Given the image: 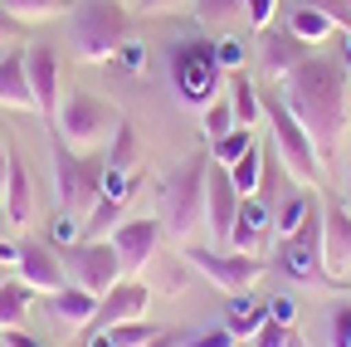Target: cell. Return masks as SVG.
I'll use <instances>...</instances> for the list:
<instances>
[{
  "label": "cell",
  "mask_w": 351,
  "mask_h": 347,
  "mask_svg": "<svg viewBox=\"0 0 351 347\" xmlns=\"http://www.w3.org/2000/svg\"><path fill=\"white\" fill-rule=\"evenodd\" d=\"M346 89H351V78H346L341 59L317 54V49L278 78V98L307 127V137L317 142L322 157H332L346 137Z\"/></svg>",
  "instance_id": "6da1fadb"
},
{
  "label": "cell",
  "mask_w": 351,
  "mask_h": 347,
  "mask_svg": "<svg viewBox=\"0 0 351 347\" xmlns=\"http://www.w3.org/2000/svg\"><path fill=\"white\" fill-rule=\"evenodd\" d=\"M69 39L83 64H108L132 39V15L122 0H78L69 5Z\"/></svg>",
  "instance_id": "7a4b0ae2"
},
{
  "label": "cell",
  "mask_w": 351,
  "mask_h": 347,
  "mask_svg": "<svg viewBox=\"0 0 351 347\" xmlns=\"http://www.w3.org/2000/svg\"><path fill=\"white\" fill-rule=\"evenodd\" d=\"M205 171H210V152H191L186 161L171 166L161 186V225L181 245H191V235L205 225Z\"/></svg>",
  "instance_id": "3957f363"
},
{
  "label": "cell",
  "mask_w": 351,
  "mask_h": 347,
  "mask_svg": "<svg viewBox=\"0 0 351 347\" xmlns=\"http://www.w3.org/2000/svg\"><path fill=\"white\" fill-rule=\"evenodd\" d=\"M49 166H54V201H59V210L88 221V210H93L98 196H103V157L98 152H78V147H69L54 133Z\"/></svg>",
  "instance_id": "277c9868"
},
{
  "label": "cell",
  "mask_w": 351,
  "mask_h": 347,
  "mask_svg": "<svg viewBox=\"0 0 351 347\" xmlns=\"http://www.w3.org/2000/svg\"><path fill=\"white\" fill-rule=\"evenodd\" d=\"M219 83H225V69L215 59V39H181L171 45V89L186 108H210L219 98Z\"/></svg>",
  "instance_id": "5b68a950"
},
{
  "label": "cell",
  "mask_w": 351,
  "mask_h": 347,
  "mask_svg": "<svg viewBox=\"0 0 351 347\" xmlns=\"http://www.w3.org/2000/svg\"><path fill=\"white\" fill-rule=\"evenodd\" d=\"M263 122H269V137H274V152L283 157L288 177L298 186H317L322 181V152L317 142L307 137V127L288 113V103L278 93H263Z\"/></svg>",
  "instance_id": "8992f818"
},
{
  "label": "cell",
  "mask_w": 351,
  "mask_h": 347,
  "mask_svg": "<svg viewBox=\"0 0 351 347\" xmlns=\"http://www.w3.org/2000/svg\"><path fill=\"white\" fill-rule=\"evenodd\" d=\"M117 122H122V113L108 103V98H98V93H88V89H73L64 103H59V117H54V133L69 142V147H78V152H93V147H103V142H112V133H117Z\"/></svg>",
  "instance_id": "52a82bcc"
},
{
  "label": "cell",
  "mask_w": 351,
  "mask_h": 347,
  "mask_svg": "<svg viewBox=\"0 0 351 347\" xmlns=\"http://www.w3.org/2000/svg\"><path fill=\"white\" fill-rule=\"evenodd\" d=\"M186 254V265L200 274V279H210L225 298H234V293H244L263 269H269V259L263 254H244V249H205V245H186L181 249Z\"/></svg>",
  "instance_id": "ba28073f"
},
{
  "label": "cell",
  "mask_w": 351,
  "mask_h": 347,
  "mask_svg": "<svg viewBox=\"0 0 351 347\" xmlns=\"http://www.w3.org/2000/svg\"><path fill=\"white\" fill-rule=\"evenodd\" d=\"M269 269L288 274L293 284H317V279H327V269H322V205L307 210V221H302L288 240H274Z\"/></svg>",
  "instance_id": "9c48e42d"
},
{
  "label": "cell",
  "mask_w": 351,
  "mask_h": 347,
  "mask_svg": "<svg viewBox=\"0 0 351 347\" xmlns=\"http://www.w3.org/2000/svg\"><path fill=\"white\" fill-rule=\"evenodd\" d=\"M59 259H64L69 284H78V289H88V293H98V298L122 279V259H117L112 240H73V245L59 249Z\"/></svg>",
  "instance_id": "30bf717a"
},
{
  "label": "cell",
  "mask_w": 351,
  "mask_h": 347,
  "mask_svg": "<svg viewBox=\"0 0 351 347\" xmlns=\"http://www.w3.org/2000/svg\"><path fill=\"white\" fill-rule=\"evenodd\" d=\"M161 235H166V225H161V221H152V215H132V221H122V225L108 235V240H112V249H117V259H122V274L147 269L152 259H156Z\"/></svg>",
  "instance_id": "8fae6325"
},
{
  "label": "cell",
  "mask_w": 351,
  "mask_h": 347,
  "mask_svg": "<svg viewBox=\"0 0 351 347\" xmlns=\"http://www.w3.org/2000/svg\"><path fill=\"white\" fill-rule=\"evenodd\" d=\"M152 309V289L137 279V274H122L103 298H98V313H93V328H117V323H137L147 318Z\"/></svg>",
  "instance_id": "7c38bea8"
},
{
  "label": "cell",
  "mask_w": 351,
  "mask_h": 347,
  "mask_svg": "<svg viewBox=\"0 0 351 347\" xmlns=\"http://www.w3.org/2000/svg\"><path fill=\"white\" fill-rule=\"evenodd\" d=\"M239 201H244V196H239L234 181H230V166L210 161V171H205V225L215 230V245H230Z\"/></svg>",
  "instance_id": "4fadbf2b"
},
{
  "label": "cell",
  "mask_w": 351,
  "mask_h": 347,
  "mask_svg": "<svg viewBox=\"0 0 351 347\" xmlns=\"http://www.w3.org/2000/svg\"><path fill=\"white\" fill-rule=\"evenodd\" d=\"M322 269H327V279L351 274V210L341 201L322 205Z\"/></svg>",
  "instance_id": "5bb4252c"
},
{
  "label": "cell",
  "mask_w": 351,
  "mask_h": 347,
  "mask_svg": "<svg viewBox=\"0 0 351 347\" xmlns=\"http://www.w3.org/2000/svg\"><path fill=\"white\" fill-rule=\"evenodd\" d=\"M15 274L34 289V293H59L69 284L64 274V259L54 254V245H44V240H20V265Z\"/></svg>",
  "instance_id": "9a60e30c"
},
{
  "label": "cell",
  "mask_w": 351,
  "mask_h": 347,
  "mask_svg": "<svg viewBox=\"0 0 351 347\" xmlns=\"http://www.w3.org/2000/svg\"><path fill=\"white\" fill-rule=\"evenodd\" d=\"M25 69H29V89H34V113L59 117V49L54 45H29L25 49Z\"/></svg>",
  "instance_id": "2e32d148"
},
{
  "label": "cell",
  "mask_w": 351,
  "mask_h": 347,
  "mask_svg": "<svg viewBox=\"0 0 351 347\" xmlns=\"http://www.w3.org/2000/svg\"><path fill=\"white\" fill-rule=\"evenodd\" d=\"M307 54H313V49H307L302 39H293L288 25H263V30H258V69L269 74V78H283V74L298 69Z\"/></svg>",
  "instance_id": "e0dca14e"
},
{
  "label": "cell",
  "mask_w": 351,
  "mask_h": 347,
  "mask_svg": "<svg viewBox=\"0 0 351 347\" xmlns=\"http://www.w3.org/2000/svg\"><path fill=\"white\" fill-rule=\"evenodd\" d=\"M269 235H274V205H263L258 196H244L239 201V215H234V230H230V249L263 254Z\"/></svg>",
  "instance_id": "ac0fdd59"
},
{
  "label": "cell",
  "mask_w": 351,
  "mask_h": 347,
  "mask_svg": "<svg viewBox=\"0 0 351 347\" xmlns=\"http://www.w3.org/2000/svg\"><path fill=\"white\" fill-rule=\"evenodd\" d=\"M0 108H15V113H34V89H29L25 49H10L5 59H0Z\"/></svg>",
  "instance_id": "d6986e66"
},
{
  "label": "cell",
  "mask_w": 351,
  "mask_h": 347,
  "mask_svg": "<svg viewBox=\"0 0 351 347\" xmlns=\"http://www.w3.org/2000/svg\"><path fill=\"white\" fill-rule=\"evenodd\" d=\"M44 303H49V313H54L59 323H73V328L93 323V313H98V293H88V289H78V284H64L59 293H44Z\"/></svg>",
  "instance_id": "ffe728a7"
},
{
  "label": "cell",
  "mask_w": 351,
  "mask_h": 347,
  "mask_svg": "<svg viewBox=\"0 0 351 347\" xmlns=\"http://www.w3.org/2000/svg\"><path fill=\"white\" fill-rule=\"evenodd\" d=\"M0 205H5L10 215V225H29L34 221V191H29V171L20 157H10V177H5V196H0Z\"/></svg>",
  "instance_id": "44dd1931"
},
{
  "label": "cell",
  "mask_w": 351,
  "mask_h": 347,
  "mask_svg": "<svg viewBox=\"0 0 351 347\" xmlns=\"http://www.w3.org/2000/svg\"><path fill=\"white\" fill-rule=\"evenodd\" d=\"M288 34L293 39H302V45L307 49H317L322 45V39H332L337 34V20L332 15H322V10H313V5H288Z\"/></svg>",
  "instance_id": "7402d4cb"
},
{
  "label": "cell",
  "mask_w": 351,
  "mask_h": 347,
  "mask_svg": "<svg viewBox=\"0 0 351 347\" xmlns=\"http://www.w3.org/2000/svg\"><path fill=\"white\" fill-rule=\"evenodd\" d=\"M230 108H234V122L239 127H258L263 122V93L254 89V78L244 69L230 74Z\"/></svg>",
  "instance_id": "603a6c76"
},
{
  "label": "cell",
  "mask_w": 351,
  "mask_h": 347,
  "mask_svg": "<svg viewBox=\"0 0 351 347\" xmlns=\"http://www.w3.org/2000/svg\"><path fill=\"white\" fill-rule=\"evenodd\" d=\"M29 303H34V289H29L20 274L0 284V333H15V328H25Z\"/></svg>",
  "instance_id": "cb8c5ba5"
},
{
  "label": "cell",
  "mask_w": 351,
  "mask_h": 347,
  "mask_svg": "<svg viewBox=\"0 0 351 347\" xmlns=\"http://www.w3.org/2000/svg\"><path fill=\"white\" fill-rule=\"evenodd\" d=\"M269 323V309H263V303H254L249 293H234L230 298V318H225V328L239 337V342H254V333Z\"/></svg>",
  "instance_id": "d4e9b609"
},
{
  "label": "cell",
  "mask_w": 351,
  "mask_h": 347,
  "mask_svg": "<svg viewBox=\"0 0 351 347\" xmlns=\"http://www.w3.org/2000/svg\"><path fill=\"white\" fill-rule=\"evenodd\" d=\"M191 10L205 30H230L244 25V0H191Z\"/></svg>",
  "instance_id": "484cf974"
},
{
  "label": "cell",
  "mask_w": 351,
  "mask_h": 347,
  "mask_svg": "<svg viewBox=\"0 0 351 347\" xmlns=\"http://www.w3.org/2000/svg\"><path fill=\"white\" fill-rule=\"evenodd\" d=\"M258 177H263V142H254L239 161H230V181L239 196H254L258 191Z\"/></svg>",
  "instance_id": "4316f807"
},
{
  "label": "cell",
  "mask_w": 351,
  "mask_h": 347,
  "mask_svg": "<svg viewBox=\"0 0 351 347\" xmlns=\"http://www.w3.org/2000/svg\"><path fill=\"white\" fill-rule=\"evenodd\" d=\"M122 201H108V196H98V205L88 210V221H83V230H88V240H108L117 225H122Z\"/></svg>",
  "instance_id": "83f0119b"
},
{
  "label": "cell",
  "mask_w": 351,
  "mask_h": 347,
  "mask_svg": "<svg viewBox=\"0 0 351 347\" xmlns=\"http://www.w3.org/2000/svg\"><path fill=\"white\" fill-rule=\"evenodd\" d=\"M20 25L29 20H54V15H69V0H0Z\"/></svg>",
  "instance_id": "f1b7e54d"
},
{
  "label": "cell",
  "mask_w": 351,
  "mask_h": 347,
  "mask_svg": "<svg viewBox=\"0 0 351 347\" xmlns=\"http://www.w3.org/2000/svg\"><path fill=\"white\" fill-rule=\"evenodd\" d=\"M200 127H205V137H210V142H219V137L230 133V127H239V122H234V108H230L225 93H219L210 108H200Z\"/></svg>",
  "instance_id": "f546056e"
},
{
  "label": "cell",
  "mask_w": 351,
  "mask_h": 347,
  "mask_svg": "<svg viewBox=\"0 0 351 347\" xmlns=\"http://www.w3.org/2000/svg\"><path fill=\"white\" fill-rule=\"evenodd\" d=\"M254 347H307V342H302L298 323H278V318H269V323L254 333Z\"/></svg>",
  "instance_id": "4dcf8cb0"
},
{
  "label": "cell",
  "mask_w": 351,
  "mask_h": 347,
  "mask_svg": "<svg viewBox=\"0 0 351 347\" xmlns=\"http://www.w3.org/2000/svg\"><path fill=\"white\" fill-rule=\"evenodd\" d=\"M254 142H258V137H254V127H230V133L215 142V161H219V166H230V161H239Z\"/></svg>",
  "instance_id": "1f68e13d"
},
{
  "label": "cell",
  "mask_w": 351,
  "mask_h": 347,
  "mask_svg": "<svg viewBox=\"0 0 351 347\" xmlns=\"http://www.w3.org/2000/svg\"><path fill=\"white\" fill-rule=\"evenodd\" d=\"M112 333V347H147L161 328H152L147 318H137V323H117V328H108Z\"/></svg>",
  "instance_id": "d6a6232c"
},
{
  "label": "cell",
  "mask_w": 351,
  "mask_h": 347,
  "mask_svg": "<svg viewBox=\"0 0 351 347\" xmlns=\"http://www.w3.org/2000/svg\"><path fill=\"white\" fill-rule=\"evenodd\" d=\"M73 240H83V221L78 215H69V210H54V221H49V245H73Z\"/></svg>",
  "instance_id": "836d02e7"
},
{
  "label": "cell",
  "mask_w": 351,
  "mask_h": 347,
  "mask_svg": "<svg viewBox=\"0 0 351 347\" xmlns=\"http://www.w3.org/2000/svg\"><path fill=\"white\" fill-rule=\"evenodd\" d=\"M181 347H239V337L219 323V328H200V333H186V342Z\"/></svg>",
  "instance_id": "e575fe53"
},
{
  "label": "cell",
  "mask_w": 351,
  "mask_h": 347,
  "mask_svg": "<svg viewBox=\"0 0 351 347\" xmlns=\"http://www.w3.org/2000/svg\"><path fill=\"white\" fill-rule=\"evenodd\" d=\"M215 59H219V69H225V74H239V69H244V45H239V39H230V34H219V39H215Z\"/></svg>",
  "instance_id": "d590c367"
},
{
  "label": "cell",
  "mask_w": 351,
  "mask_h": 347,
  "mask_svg": "<svg viewBox=\"0 0 351 347\" xmlns=\"http://www.w3.org/2000/svg\"><path fill=\"white\" fill-rule=\"evenodd\" d=\"M293 5H313L337 20V30H351V0H293Z\"/></svg>",
  "instance_id": "8d00e7d4"
},
{
  "label": "cell",
  "mask_w": 351,
  "mask_h": 347,
  "mask_svg": "<svg viewBox=\"0 0 351 347\" xmlns=\"http://www.w3.org/2000/svg\"><path fill=\"white\" fill-rule=\"evenodd\" d=\"M274 10H278V0H244V25L249 30L274 25Z\"/></svg>",
  "instance_id": "74e56055"
},
{
  "label": "cell",
  "mask_w": 351,
  "mask_h": 347,
  "mask_svg": "<svg viewBox=\"0 0 351 347\" xmlns=\"http://www.w3.org/2000/svg\"><path fill=\"white\" fill-rule=\"evenodd\" d=\"M117 69H122V74H142V69H147V49H142V39H127V45L117 49Z\"/></svg>",
  "instance_id": "f35d334b"
},
{
  "label": "cell",
  "mask_w": 351,
  "mask_h": 347,
  "mask_svg": "<svg viewBox=\"0 0 351 347\" xmlns=\"http://www.w3.org/2000/svg\"><path fill=\"white\" fill-rule=\"evenodd\" d=\"M332 347H351V303L332 309Z\"/></svg>",
  "instance_id": "ab89813d"
},
{
  "label": "cell",
  "mask_w": 351,
  "mask_h": 347,
  "mask_svg": "<svg viewBox=\"0 0 351 347\" xmlns=\"http://www.w3.org/2000/svg\"><path fill=\"white\" fill-rule=\"evenodd\" d=\"M191 0H137V10L142 15H176V10H186Z\"/></svg>",
  "instance_id": "60d3db41"
},
{
  "label": "cell",
  "mask_w": 351,
  "mask_h": 347,
  "mask_svg": "<svg viewBox=\"0 0 351 347\" xmlns=\"http://www.w3.org/2000/svg\"><path fill=\"white\" fill-rule=\"evenodd\" d=\"M269 318H278V323H298V303H293L288 293H278V298L269 303Z\"/></svg>",
  "instance_id": "b9f144b4"
},
{
  "label": "cell",
  "mask_w": 351,
  "mask_h": 347,
  "mask_svg": "<svg viewBox=\"0 0 351 347\" xmlns=\"http://www.w3.org/2000/svg\"><path fill=\"white\" fill-rule=\"evenodd\" d=\"M181 342H186V328H161L147 347H181Z\"/></svg>",
  "instance_id": "7bdbcfd3"
},
{
  "label": "cell",
  "mask_w": 351,
  "mask_h": 347,
  "mask_svg": "<svg viewBox=\"0 0 351 347\" xmlns=\"http://www.w3.org/2000/svg\"><path fill=\"white\" fill-rule=\"evenodd\" d=\"M337 59H341V69L351 78V30H337Z\"/></svg>",
  "instance_id": "ee69618b"
},
{
  "label": "cell",
  "mask_w": 351,
  "mask_h": 347,
  "mask_svg": "<svg viewBox=\"0 0 351 347\" xmlns=\"http://www.w3.org/2000/svg\"><path fill=\"white\" fill-rule=\"evenodd\" d=\"M0 265H10V269L20 265V245H10L5 235H0Z\"/></svg>",
  "instance_id": "f6af8a7d"
},
{
  "label": "cell",
  "mask_w": 351,
  "mask_h": 347,
  "mask_svg": "<svg viewBox=\"0 0 351 347\" xmlns=\"http://www.w3.org/2000/svg\"><path fill=\"white\" fill-rule=\"evenodd\" d=\"M0 34H5V39H15V34H20V20H15L5 5H0Z\"/></svg>",
  "instance_id": "bcb514c9"
},
{
  "label": "cell",
  "mask_w": 351,
  "mask_h": 347,
  "mask_svg": "<svg viewBox=\"0 0 351 347\" xmlns=\"http://www.w3.org/2000/svg\"><path fill=\"white\" fill-rule=\"evenodd\" d=\"M5 177H10V147L0 137V196H5Z\"/></svg>",
  "instance_id": "7dc6e473"
},
{
  "label": "cell",
  "mask_w": 351,
  "mask_h": 347,
  "mask_svg": "<svg viewBox=\"0 0 351 347\" xmlns=\"http://www.w3.org/2000/svg\"><path fill=\"white\" fill-rule=\"evenodd\" d=\"M88 347H112V333L108 328H93V333H88Z\"/></svg>",
  "instance_id": "c3c4849f"
},
{
  "label": "cell",
  "mask_w": 351,
  "mask_h": 347,
  "mask_svg": "<svg viewBox=\"0 0 351 347\" xmlns=\"http://www.w3.org/2000/svg\"><path fill=\"white\" fill-rule=\"evenodd\" d=\"M10 230V215H5V205H0V235H5Z\"/></svg>",
  "instance_id": "681fc988"
},
{
  "label": "cell",
  "mask_w": 351,
  "mask_h": 347,
  "mask_svg": "<svg viewBox=\"0 0 351 347\" xmlns=\"http://www.w3.org/2000/svg\"><path fill=\"white\" fill-rule=\"evenodd\" d=\"M5 279H10V265H0V284H5Z\"/></svg>",
  "instance_id": "f907efd6"
},
{
  "label": "cell",
  "mask_w": 351,
  "mask_h": 347,
  "mask_svg": "<svg viewBox=\"0 0 351 347\" xmlns=\"http://www.w3.org/2000/svg\"><path fill=\"white\" fill-rule=\"evenodd\" d=\"M0 342H5V333H0Z\"/></svg>",
  "instance_id": "816d5d0a"
},
{
  "label": "cell",
  "mask_w": 351,
  "mask_h": 347,
  "mask_svg": "<svg viewBox=\"0 0 351 347\" xmlns=\"http://www.w3.org/2000/svg\"><path fill=\"white\" fill-rule=\"evenodd\" d=\"M346 279H351V274H346Z\"/></svg>",
  "instance_id": "f5cc1de1"
}]
</instances>
